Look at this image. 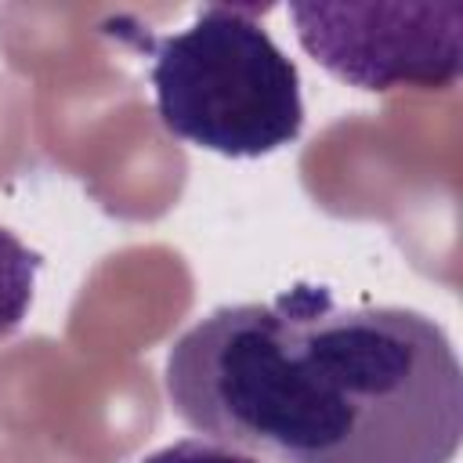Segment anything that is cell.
I'll use <instances>...</instances> for the list:
<instances>
[{
    "label": "cell",
    "instance_id": "1",
    "mask_svg": "<svg viewBox=\"0 0 463 463\" xmlns=\"http://www.w3.org/2000/svg\"><path fill=\"white\" fill-rule=\"evenodd\" d=\"M163 383L195 434L271 463H452L463 441L449 333L315 282L213 307L170 344Z\"/></svg>",
    "mask_w": 463,
    "mask_h": 463
},
{
    "label": "cell",
    "instance_id": "2",
    "mask_svg": "<svg viewBox=\"0 0 463 463\" xmlns=\"http://www.w3.org/2000/svg\"><path fill=\"white\" fill-rule=\"evenodd\" d=\"M159 123L199 148L257 159L304 127L300 72L253 18V7H203L152 51Z\"/></svg>",
    "mask_w": 463,
    "mask_h": 463
},
{
    "label": "cell",
    "instance_id": "3",
    "mask_svg": "<svg viewBox=\"0 0 463 463\" xmlns=\"http://www.w3.org/2000/svg\"><path fill=\"white\" fill-rule=\"evenodd\" d=\"M300 47L358 90H441L463 69V4H293Z\"/></svg>",
    "mask_w": 463,
    "mask_h": 463
},
{
    "label": "cell",
    "instance_id": "4",
    "mask_svg": "<svg viewBox=\"0 0 463 463\" xmlns=\"http://www.w3.org/2000/svg\"><path fill=\"white\" fill-rule=\"evenodd\" d=\"M40 253L29 250L14 232L0 228V336H11L33 300Z\"/></svg>",
    "mask_w": 463,
    "mask_h": 463
},
{
    "label": "cell",
    "instance_id": "5",
    "mask_svg": "<svg viewBox=\"0 0 463 463\" xmlns=\"http://www.w3.org/2000/svg\"><path fill=\"white\" fill-rule=\"evenodd\" d=\"M145 463H260V459L246 456L239 449L206 441V438H184V441H174V445L145 456Z\"/></svg>",
    "mask_w": 463,
    "mask_h": 463
}]
</instances>
